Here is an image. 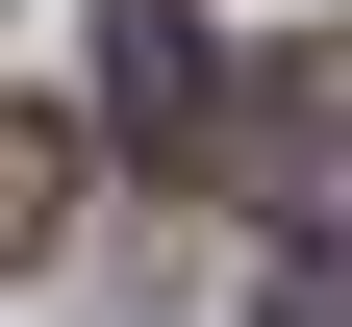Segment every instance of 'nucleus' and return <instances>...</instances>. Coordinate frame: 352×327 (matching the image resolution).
I'll use <instances>...</instances> for the list:
<instances>
[{"label": "nucleus", "instance_id": "2", "mask_svg": "<svg viewBox=\"0 0 352 327\" xmlns=\"http://www.w3.org/2000/svg\"><path fill=\"white\" fill-rule=\"evenodd\" d=\"M101 126H126V151H227V51H201V0H101Z\"/></svg>", "mask_w": 352, "mask_h": 327}, {"label": "nucleus", "instance_id": "5", "mask_svg": "<svg viewBox=\"0 0 352 327\" xmlns=\"http://www.w3.org/2000/svg\"><path fill=\"white\" fill-rule=\"evenodd\" d=\"M327 25H352V0H327Z\"/></svg>", "mask_w": 352, "mask_h": 327}, {"label": "nucleus", "instance_id": "3", "mask_svg": "<svg viewBox=\"0 0 352 327\" xmlns=\"http://www.w3.org/2000/svg\"><path fill=\"white\" fill-rule=\"evenodd\" d=\"M51 202H76V151H51V126H25V101H0V277L51 252Z\"/></svg>", "mask_w": 352, "mask_h": 327}, {"label": "nucleus", "instance_id": "4", "mask_svg": "<svg viewBox=\"0 0 352 327\" xmlns=\"http://www.w3.org/2000/svg\"><path fill=\"white\" fill-rule=\"evenodd\" d=\"M277 327H352V252H302V277H277Z\"/></svg>", "mask_w": 352, "mask_h": 327}, {"label": "nucleus", "instance_id": "1", "mask_svg": "<svg viewBox=\"0 0 352 327\" xmlns=\"http://www.w3.org/2000/svg\"><path fill=\"white\" fill-rule=\"evenodd\" d=\"M227 176L302 226V252H352V51H277V76H227Z\"/></svg>", "mask_w": 352, "mask_h": 327}]
</instances>
